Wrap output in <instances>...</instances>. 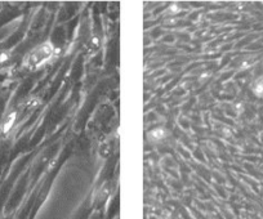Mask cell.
I'll return each instance as SVG.
<instances>
[{
  "mask_svg": "<svg viewBox=\"0 0 263 219\" xmlns=\"http://www.w3.org/2000/svg\"><path fill=\"white\" fill-rule=\"evenodd\" d=\"M55 48L54 45L50 42H44L42 44L36 45V47L32 48L26 56L24 57V65L25 69L27 70H37L40 67L44 66L45 64L52 59V57L54 56Z\"/></svg>",
  "mask_w": 263,
  "mask_h": 219,
  "instance_id": "6da1fadb",
  "label": "cell"
},
{
  "mask_svg": "<svg viewBox=\"0 0 263 219\" xmlns=\"http://www.w3.org/2000/svg\"><path fill=\"white\" fill-rule=\"evenodd\" d=\"M165 135H166V133L164 132L163 129H155L154 132H151L150 137H151V140H154V141H160V140H163Z\"/></svg>",
  "mask_w": 263,
  "mask_h": 219,
  "instance_id": "7a4b0ae2",
  "label": "cell"
}]
</instances>
